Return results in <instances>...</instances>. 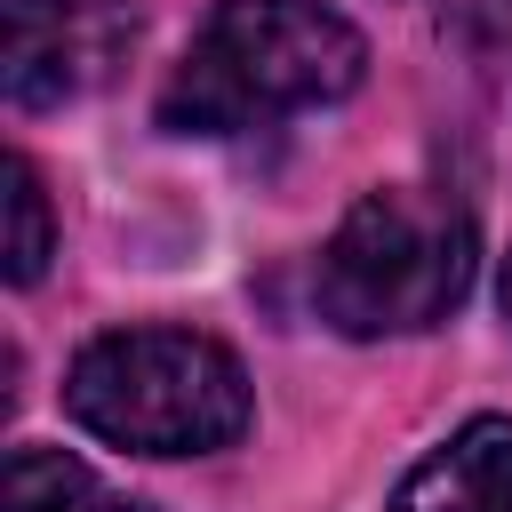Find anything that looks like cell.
<instances>
[{
    "label": "cell",
    "mask_w": 512,
    "mask_h": 512,
    "mask_svg": "<svg viewBox=\"0 0 512 512\" xmlns=\"http://www.w3.org/2000/svg\"><path fill=\"white\" fill-rule=\"evenodd\" d=\"M392 512H512V416H472L400 480Z\"/></svg>",
    "instance_id": "cell-5"
},
{
    "label": "cell",
    "mask_w": 512,
    "mask_h": 512,
    "mask_svg": "<svg viewBox=\"0 0 512 512\" xmlns=\"http://www.w3.org/2000/svg\"><path fill=\"white\" fill-rule=\"evenodd\" d=\"M472 288V216L432 184H376L320 248L312 296L344 336H416Z\"/></svg>",
    "instance_id": "cell-2"
},
{
    "label": "cell",
    "mask_w": 512,
    "mask_h": 512,
    "mask_svg": "<svg viewBox=\"0 0 512 512\" xmlns=\"http://www.w3.org/2000/svg\"><path fill=\"white\" fill-rule=\"evenodd\" d=\"M48 248H56L48 192H40V168L16 152V160H8V280H16V288H32V280H40V264H48Z\"/></svg>",
    "instance_id": "cell-7"
},
{
    "label": "cell",
    "mask_w": 512,
    "mask_h": 512,
    "mask_svg": "<svg viewBox=\"0 0 512 512\" xmlns=\"http://www.w3.org/2000/svg\"><path fill=\"white\" fill-rule=\"evenodd\" d=\"M368 72V40L320 0H216L192 32L176 80L160 88V128L232 136L304 104L352 96Z\"/></svg>",
    "instance_id": "cell-1"
},
{
    "label": "cell",
    "mask_w": 512,
    "mask_h": 512,
    "mask_svg": "<svg viewBox=\"0 0 512 512\" xmlns=\"http://www.w3.org/2000/svg\"><path fill=\"white\" fill-rule=\"evenodd\" d=\"M504 320H512V264H504Z\"/></svg>",
    "instance_id": "cell-8"
},
{
    "label": "cell",
    "mask_w": 512,
    "mask_h": 512,
    "mask_svg": "<svg viewBox=\"0 0 512 512\" xmlns=\"http://www.w3.org/2000/svg\"><path fill=\"white\" fill-rule=\"evenodd\" d=\"M128 48H136L128 0H8L0 88L16 112H48V104L104 88Z\"/></svg>",
    "instance_id": "cell-4"
},
{
    "label": "cell",
    "mask_w": 512,
    "mask_h": 512,
    "mask_svg": "<svg viewBox=\"0 0 512 512\" xmlns=\"http://www.w3.org/2000/svg\"><path fill=\"white\" fill-rule=\"evenodd\" d=\"M64 408L80 432L136 456H208L248 432V376L216 336L192 328H112L64 368Z\"/></svg>",
    "instance_id": "cell-3"
},
{
    "label": "cell",
    "mask_w": 512,
    "mask_h": 512,
    "mask_svg": "<svg viewBox=\"0 0 512 512\" xmlns=\"http://www.w3.org/2000/svg\"><path fill=\"white\" fill-rule=\"evenodd\" d=\"M0 512H136L120 504L88 464H72L64 448H16L8 456V504Z\"/></svg>",
    "instance_id": "cell-6"
}]
</instances>
